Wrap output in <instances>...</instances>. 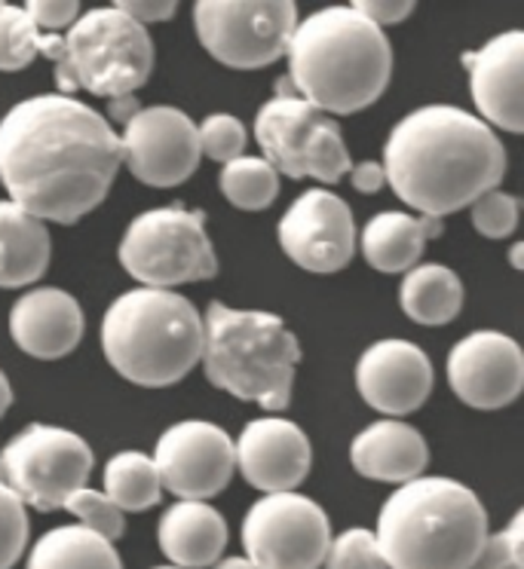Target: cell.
Returning <instances> with one entry per match:
<instances>
[{
  "instance_id": "obj_1",
  "label": "cell",
  "mask_w": 524,
  "mask_h": 569,
  "mask_svg": "<svg viewBox=\"0 0 524 569\" xmlns=\"http://www.w3.org/2000/svg\"><path fill=\"white\" fill-rule=\"evenodd\" d=\"M120 166V136L71 96H34L0 120V184L43 223H77L99 209Z\"/></svg>"
},
{
  "instance_id": "obj_2",
  "label": "cell",
  "mask_w": 524,
  "mask_h": 569,
  "mask_svg": "<svg viewBox=\"0 0 524 569\" xmlns=\"http://www.w3.org/2000/svg\"><path fill=\"white\" fill-rule=\"evenodd\" d=\"M380 166L408 209L442 221L497 190L506 174V148L475 113L426 104L393 126Z\"/></svg>"
},
{
  "instance_id": "obj_3",
  "label": "cell",
  "mask_w": 524,
  "mask_h": 569,
  "mask_svg": "<svg viewBox=\"0 0 524 569\" xmlns=\"http://www.w3.org/2000/svg\"><path fill=\"white\" fill-rule=\"evenodd\" d=\"M286 56L295 96L325 117L372 108L393 77V47L384 28L353 7H325L298 19Z\"/></svg>"
},
{
  "instance_id": "obj_4",
  "label": "cell",
  "mask_w": 524,
  "mask_h": 569,
  "mask_svg": "<svg viewBox=\"0 0 524 569\" xmlns=\"http://www.w3.org/2000/svg\"><path fill=\"white\" fill-rule=\"evenodd\" d=\"M487 536L482 499L451 478H414L396 487L375 530L389 569H473Z\"/></svg>"
},
{
  "instance_id": "obj_5",
  "label": "cell",
  "mask_w": 524,
  "mask_h": 569,
  "mask_svg": "<svg viewBox=\"0 0 524 569\" xmlns=\"http://www.w3.org/2000/svg\"><path fill=\"white\" fill-rule=\"evenodd\" d=\"M202 316L188 298L160 288H132L101 319L105 359L123 380L166 389L202 359Z\"/></svg>"
},
{
  "instance_id": "obj_6",
  "label": "cell",
  "mask_w": 524,
  "mask_h": 569,
  "mask_svg": "<svg viewBox=\"0 0 524 569\" xmlns=\"http://www.w3.org/2000/svg\"><path fill=\"white\" fill-rule=\"evenodd\" d=\"M202 365L215 389L264 410H286L291 401L298 337L274 312L237 310L212 300L202 319Z\"/></svg>"
},
{
  "instance_id": "obj_7",
  "label": "cell",
  "mask_w": 524,
  "mask_h": 569,
  "mask_svg": "<svg viewBox=\"0 0 524 569\" xmlns=\"http://www.w3.org/2000/svg\"><path fill=\"white\" fill-rule=\"evenodd\" d=\"M40 56L56 68V87L92 92L99 99L136 96L154 71V40L148 28L132 22L117 7H96L80 13L75 26L59 34H43Z\"/></svg>"
},
{
  "instance_id": "obj_8",
  "label": "cell",
  "mask_w": 524,
  "mask_h": 569,
  "mask_svg": "<svg viewBox=\"0 0 524 569\" xmlns=\"http://www.w3.org/2000/svg\"><path fill=\"white\" fill-rule=\"evenodd\" d=\"M120 263L141 288L172 291L218 272L206 214L181 202L141 211L120 239Z\"/></svg>"
},
{
  "instance_id": "obj_9",
  "label": "cell",
  "mask_w": 524,
  "mask_h": 569,
  "mask_svg": "<svg viewBox=\"0 0 524 569\" xmlns=\"http://www.w3.org/2000/svg\"><path fill=\"white\" fill-rule=\"evenodd\" d=\"M255 138L264 160L298 181L316 178L319 184H337L353 166L340 126L298 99L288 77L276 80V96L255 117Z\"/></svg>"
},
{
  "instance_id": "obj_10",
  "label": "cell",
  "mask_w": 524,
  "mask_h": 569,
  "mask_svg": "<svg viewBox=\"0 0 524 569\" xmlns=\"http://www.w3.org/2000/svg\"><path fill=\"white\" fill-rule=\"evenodd\" d=\"M92 466V447L80 435L31 422L0 450V483L10 487L22 506L56 511L75 490L87 487Z\"/></svg>"
},
{
  "instance_id": "obj_11",
  "label": "cell",
  "mask_w": 524,
  "mask_h": 569,
  "mask_svg": "<svg viewBox=\"0 0 524 569\" xmlns=\"http://www.w3.org/2000/svg\"><path fill=\"white\" fill-rule=\"evenodd\" d=\"M194 26L215 62L255 71L286 56L298 7L291 0H197Z\"/></svg>"
},
{
  "instance_id": "obj_12",
  "label": "cell",
  "mask_w": 524,
  "mask_h": 569,
  "mask_svg": "<svg viewBox=\"0 0 524 569\" xmlns=\"http://www.w3.org/2000/svg\"><path fill=\"white\" fill-rule=\"evenodd\" d=\"M328 545L332 520L310 496H264L243 520V548L255 569H319Z\"/></svg>"
},
{
  "instance_id": "obj_13",
  "label": "cell",
  "mask_w": 524,
  "mask_h": 569,
  "mask_svg": "<svg viewBox=\"0 0 524 569\" xmlns=\"http://www.w3.org/2000/svg\"><path fill=\"white\" fill-rule=\"evenodd\" d=\"M150 459L157 466L160 483L178 502H209L237 471V450L230 435L206 420L169 426Z\"/></svg>"
},
{
  "instance_id": "obj_14",
  "label": "cell",
  "mask_w": 524,
  "mask_h": 569,
  "mask_svg": "<svg viewBox=\"0 0 524 569\" xmlns=\"http://www.w3.org/2000/svg\"><path fill=\"white\" fill-rule=\"evenodd\" d=\"M123 166L148 187H178L200 166L197 123L172 104H154L123 126L120 136Z\"/></svg>"
},
{
  "instance_id": "obj_15",
  "label": "cell",
  "mask_w": 524,
  "mask_h": 569,
  "mask_svg": "<svg viewBox=\"0 0 524 569\" xmlns=\"http://www.w3.org/2000/svg\"><path fill=\"white\" fill-rule=\"evenodd\" d=\"M279 246L291 263L307 272H337L356 254V221L344 199L313 187L300 193L276 227Z\"/></svg>"
},
{
  "instance_id": "obj_16",
  "label": "cell",
  "mask_w": 524,
  "mask_h": 569,
  "mask_svg": "<svg viewBox=\"0 0 524 569\" xmlns=\"http://www.w3.org/2000/svg\"><path fill=\"white\" fill-rule=\"evenodd\" d=\"M448 383L466 408H510L524 389L522 347L500 331L463 337L448 356Z\"/></svg>"
},
{
  "instance_id": "obj_17",
  "label": "cell",
  "mask_w": 524,
  "mask_h": 569,
  "mask_svg": "<svg viewBox=\"0 0 524 569\" xmlns=\"http://www.w3.org/2000/svg\"><path fill=\"white\" fill-rule=\"evenodd\" d=\"M433 361L412 340H377L356 365V386L368 408L389 420L408 417L426 405L433 392Z\"/></svg>"
},
{
  "instance_id": "obj_18",
  "label": "cell",
  "mask_w": 524,
  "mask_h": 569,
  "mask_svg": "<svg viewBox=\"0 0 524 569\" xmlns=\"http://www.w3.org/2000/svg\"><path fill=\"white\" fill-rule=\"evenodd\" d=\"M234 450H237V469L243 471L246 483L261 490L264 496L295 493V487L310 475V438L298 422L283 417L246 422Z\"/></svg>"
},
{
  "instance_id": "obj_19",
  "label": "cell",
  "mask_w": 524,
  "mask_h": 569,
  "mask_svg": "<svg viewBox=\"0 0 524 569\" xmlns=\"http://www.w3.org/2000/svg\"><path fill=\"white\" fill-rule=\"evenodd\" d=\"M463 64L469 71V92H473L478 120L491 129H503L510 136L524 132V34L506 31L491 38L478 52H466Z\"/></svg>"
},
{
  "instance_id": "obj_20",
  "label": "cell",
  "mask_w": 524,
  "mask_h": 569,
  "mask_svg": "<svg viewBox=\"0 0 524 569\" xmlns=\"http://www.w3.org/2000/svg\"><path fill=\"white\" fill-rule=\"evenodd\" d=\"M83 331V310L62 288H31L10 312V335L31 359L56 361L71 356L80 347Z\"/></svg>"
},
{
  "instance_id": "obj_21",
  "label": "cell",
  "mask_w": 524,
  "mask_h": 569,
  "mask_svg": "<svg viewBox=\"0 0 524 569\" xmlns=\"http://www.w3.org/2000/svg\"><path fill=\"white\" fill-rule=\"evenodd\" d=\"M349 462L368 481L408 483L424 478L429 462L426 438L402 420H377L365 426L349 445Z\"/></svg>"
},
{
  "instance_id": "obj_22",
  "label": "cell",
  "mask_w": 524,
  "mask_h": 569,
  "mask_svg": "<svg viewBox=\"0 0 524 569\" xmlns=\"http://www.w3.org/2000/svg\"><path fill=\"white\" fill-rule=\"evenodd\" d=\"M157 542L172 567H215L225 557L227 523L209 502H175L162 511Z\"/></svg>"
},
{
  "instance_id": "obj_23",
  "label": "cell",
  "mask_w": 524,
  "mask_h": 569,
  "mask_svg": "<svg viewBox=\"0 0 524 569\" xmlns=\"http://www.w3.org/2000/svg\"><path fill=\"white\" fill-rule=\"evenodd\" d=\"M442 233V221L408 214V211H380L365 223L359 246L368 267L377 272H408L424 258L426 242Z\"/></svg>"
},
{
  "instance_id": "obj_24",
  "label": "cell",
  "mask_w": 524,
  "mask_h": 569,
  "mask_svg": "<svg viewBox=\"0 0 524 569\" xmlns=\"http://www.w3.org/2000/svg\"><path fill=\"white\" fill-rule=\"evenodd\" d=\"M52 239L47 223L10 199H0V288H28L50 267Z\"/></svg>"
},
{
  "instance_id": "obj_25",
  "label": "cell",
  "mask_w": 524,
  "mask_h": 569,
  "mask_svg": "<svg viewBox=\"0 0 524 569\" xmlns=\"http://www.w3.org/2000/svg\"><path fill=\"white\" fill-rule=\"evenodd\" d=\"M402 312L417 325H448L461 316L463 282L461 276L442 263H417L405 272L399 288Z\"/></svg>"
},
{
  "instance_id": "obj_26",
  "label": "cell",
  "mask_w": 524,
  "mask_h": 569,
  "mask_svg": "<svg viewBox=\"0 0 524 569\" xmlns=\"http://www.w3.org/2000/svg\"><path fill=\"white\" fill-rule=\"evenodd\" d=\"M26 569H123L117 548L80 523L43 532L28 551Z\"/></svg>"
},
{
  "instance_id": "obj_27",
  "label": "cell",
  "mask_w": 524,
  "mask_h": 569,
  "mask_svg": "<svg viewBox=\"0 0 524 569\" xmlns=\"http://www.w3.org/2000/svg\"><path fill=\"white\" fill-rule=\"evenodd\" d=\"M105 496L120 511H148L160 502L162 483L148 453L120 450L105 466Z\"/></svg>"
},
{
  "instance_id": "obj_28",
  "label": "cell",
  "mask_w": 524,
  "mask_h": 569,
  "mask_svg": "<svg viewBox=\"0 0 524 569\" xmlns=\"http://www.w3.org/2000/svg\"><path fill=\"white\" fill-rule=\"evenodd\" d=\"M221 193L239 211H264L279 197V172L264 157H237L221 166Z\"/></svg>"
},
{
  "instance_id": "obj_29",
  "label": "cell",
  "mask_w": 524,
  "mask_h": 569,
  "mask_svg": "<svg viewBox=\"0 0 524 569\" xmlns=\"http://www.w3.org/2000/svg\"><path fill=\"white\" fill-rule=\"evenodd\" d=\"M43 34L22 7H0V71H22L40 56Z\"/></svg>"
},
{
  "instance_id": "obj_30",
  "label": "cell",
  "mask_w": 524,
  "mask_h": 569,
  "mask_svg": "<svg viewBox=\"0 0 524 569\" xmlns=\"http://www.w3.org/2000/svg\"><path fill=\"white\" fill-rule=\"evenodd\" d=\"M62 508H68L75 515L80 527H87V530H92L101 539H108V542H117L123 536L126 515L99 490L80 487V490H75L65 499Z\"/></svg>"
},
{
  "instance_id": "obj_31",
  "label": "cell",
  "mask_w": 524,
  "mask_h": 569,
  "mask_svg": "<svg viewBox=\"0 0 524 569\" xmlns=\"http://www.w3.org/2000/svg\"><path fill=\"white\" fill-rule=\"evenodd\" d=\"M325 569H389L380 548H377L375 532L365 527H353V530L340 532L337 539L328 545L325 555Z\"/></svg>"
},
{
  "instance_id": "obj_32",
  "label": "cell",
  "mask_w": 524,
  "mask_h": 569,
  "mask_svg": "<svg viewBox=\"0 0 524 569\" xmlns=\"http://www.w3.org/2000/svg\"><path fill=\"white\" fill-rule=\"evenodd\" d=\"M197 138H200V153H206L209 160L225 166V162L243 157L249 132H246V126L239 123L237 117H230V113H212V117H206L197 126Z\"/></svg>"
},
{
  "instance_id": "obj_33",
  "label": "cell",
  "mask_w": 524,
  "mask_h": 569,
  "mask_svg": "<svg viewBox=\"0 0 524 569\" xmlns=\"http://www.w3.org/2000/svg\"><path fill=\"white\" fill-rule=\"evenodd\" d=\"M475 233L485 239H510L518 227V199L503 190H487L469 206Z\"/></svg>"
},
{
  "instance_id": "obj_34",
  "label": "cell",
  "mask_w": 524,
  "mask_h": 569,
  "mask_svg": "<svg viewBox=\"0 0 524 569\" xmlns=\"http://www.w3.org/2000/svg\"><path fill=\"white\" fill-rule=\"evenodd\" d=\"M28 545V511L22 499L0 483V569H13Z\"/></svg>"
},
{
  "instance_id": "obj_35",
  "label": "cell",
  "mask_w": 524,
  "mask_h": 569,
  "mask_svg": "<svg viewBox=\"0 0 524 569\" xmlns=\"http://www.w3.org/2000/svg\"><path fill=\"white\" fill-rule=\"evenodd\" d=\"M522 536H524V515L518 511L510 520L506 530L487 536L482 555L473 563V569H524L522 555Z\"/></svg>"
},
{
  "instance_id": "obj_36",
  "label": "cell",
  "mask_w": 524,
  "mask_h": 569,
  "mask_svg": "<svg viewBox=\"0 0 524 569\" xmlns=\"http://www.w3.org/2000/svg\"><path fill=\"white\" fill-rule=\"evenodd\" d=\"M22 10L38 26L40 34L68 31L80 19V3L77 0H28Z\"/></svg>"
},
{
  "instance_id": "obj_37",
  "label": "cell",
  "mask_w": 524,
  "mask_h": 569,
  "mask_svg": "<svg viewBox=\"0 0 524 569\" xmlns=\"http://www.w3.org/2000/svg\"><path fill=\"white\" fill-rule=\"evenodd\" d=\"M359 16H365L372 26H396V22H405L408 16L414 13V0H353L349 3Z\"/></svg>"
},
{
  "instance_id": "obj_38",
  "label": "cell",
  "mask_w": 524,
  "mask_h": 569,
  "mask_svg": "<svg viewBox=\"0 0 524 569\" xmlns=\"http://www.w3.org/2000/svg\"><path fill=\"white\" fill-rule=\"evenodd\" d=\"M113 7L141 28L154 26V22H169L178 13L175 0H117Z\"/></svg>"
},
{
  "instance_id": "obj_39",
  "label": "cell",
  "mask_w": 524,
  "mask_h": 569,
  "mask_svg": "<svg viewBox=\"0 0 524 569\" xmlns=\"http://www.w3.org/2000/svg\"><path fill=\"white\" fill-rule=\"evenodd\" d=\"M347 178L353 181V187H356L359 193H377V190H384V187H387L384 166L375 160H365V162H356V166H349Z\"/></svg>"
},
{
  "instance_id": "obj_40",
  "label": "cell",
  "mask_w": 524,
  "mask_h": 569,
  "mask_svg": "<svg viewBox=\"0 0 524 569\" xmlns=\"http://www.w3.org/2000/svg\"><path fill=\"white\" fill-rule=\"evenodd\" d=\"M141 111V104L136 101V96H123V99H111V120L117 123H129L136 113Z\"/></svg>"
},
{
  "instance_id": "obj_41",
  "label": "cell",
  "mask_w": 524,
  "mask_h": 569,
  "mask_svg": "<svg viewBox=\"0 0 524 569\" xmlns=\"http://www.w3.org/2000/svg\"><path fill=\"white\" fill-rule=\"evenodd\" d=\"M10 405H13V386L7 380V373L0 371V420H3V413L10 410Z\"/></svg>"
},
{
  "instance_id": "obj_42",
  "label": "cell",
  "mask_w": 524,
  "mask_h": 569,
  "mask_svg": "<svg viewBox=\"0 0 524 569\" xmlns=\"http://www.w3.org/2000/svg\"><path fill=\"white\" fill-rule=\"evenodd\" d=\"M212 569H255L246 557H221Z\"/></svg>"
},
{
  "instance_id": "obj_43",
  "label": "cell",
  "mask_w": 524,
  "mask_h": 569,
  "mask_svg": "<svg viewBox=\"0 0 524 569\" xmlns=\"http://www.w3.org/2000/svg\"><path fill=\"white\" fill-rule=\"evenodd\" d=\"M522 254H524V246H512L510 258H512V267H515V270H522Z\"/></svg>"
},
{
  "instance_id": "obj_44",
  "label": "cell",
  "mask_w": 524,
  "mask_h": 569,
  "mask_svg": "<svg viewBox=\"0 0 524 569\" xmlns=\"http://www.w3.org/2000/svg\"><path fill=\"white\" fill-rule=\"evenodd\" d=\"M154 569H178V567H154Z\"/></svg>"
},
{
  "instance_id": "obj_45",
  "label": "cell",
  "mask_w": 524,
  "mask_h": 569,
  "mask_svg": "<svg viewBox=\"0 0 524 569\" xmlns=\"http://www.w3.org/2000/svg\"><path fill=\"white\" fill-rule=\"evenodd\" d=\"M0 7H3V3H0Z\"/></svg>"
}]
</instances>
